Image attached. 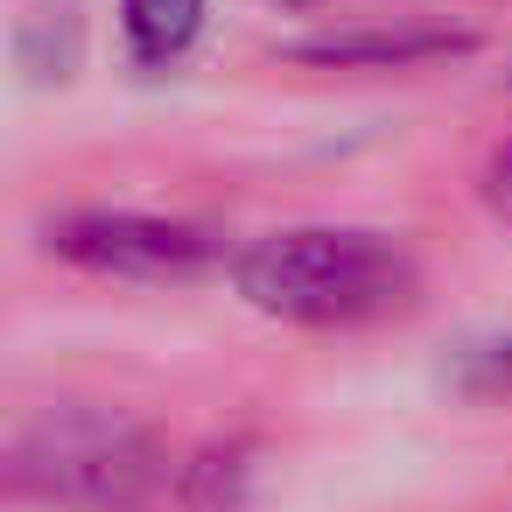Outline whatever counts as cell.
Segmentation results:
<instances>
[{
    "label": "cell",
    "mask_w": 512,
    "mask_h": 512,
    "mask_svg": "<svg viewBox=\"0 0 512 512\" xmlns=\"http://www.w3.org/2000/svg\"><path fill=\"white\" fill-rule=\"evenodd\" d=\"M232 288L302 330H365L386 316H407L421 302V260L393 232L365 225H295L267 232L232 260Z\"/></svg>",
    "instance_id": "cell-1"
},
{
    "label": "cell",
    "mask_w": 512,
    "mask_h": 512,
    "mask_svg": "<svg viewBox=\"0 0 512 512\" xmlns=\"http://www.w3.org/2000/svg\"><path fill=\"white\" fill-rule=\"evenodd\" d=\"M162 477V442L106 407H50L8 442V491L50 512H141Z\"/></svg>",
    "instance_id": "cell-2"
},
{
    "label": "cell",
    "mask_w": 512,
    "mask_h": 512,
    "mask_svg": "<svg viewBox=\"0 0 512 512\" xmlns=\"http://www.w3.org/2000/svg\"><path fill=\"white\" fill-rule=\"evenodd\" d=\"M43 246L106 281H190L218 260V239L204 225L148 211H71L43 232Z\"/></svg>",
    "instance_id": "cell-3"
},
{
    "label": "cell",
    "mask_w": 512,
    "mask_h": 512,
    "mask_svg": "<svg viewBox=\"0 0 512 512\" xmlns=\"http://www.w3.org/2000/svg\"><path fill=\"white\" fill-rule=\"evenodd\" d=\"M477 36L470 29H435V22H393V29H330V36H302L281 57L288 64H316V71H428L449 57H470Z\"/></svg>",
    "instance_id": "cell-4"
},
{
    "label": "cell",
    "mask_w": 512,
    "mask_h": 512,
    "mask_svg": "<svg viewBox=\"0 0 512 512\" xmlns=\"http://www.w3.org/2000/svg\"><path fill=\"white\" fill-rule=\"evenodd\" d=\"M120 29H127L134 64L162 71V64H176V57L197 43V29H204V0H120Z\"/></svg>",
    "instance_id": "cell-5"
},
{
    "label": "cell",
    "mask_w": 512,
    "mask_h": 512,
    "mask_svg": "<svg viewBox=\"0 0 512 512\" xmlns=\"http://www.w3.org/2000/svg\"><path fill=\"white\" fill-rule=\"evenodd\" d=\"M456 386H463L470 400H505V407H512V330L491 337V344H477V351L456 365Z\"/></svg>",
    "instance_id": "cell-6"
},
{
    "label": "cell",
    "mask_w": 512,
    "mask_h": 512,
    "mask_svg": "<svg viewBox=\"0 0 512 512\" xmlns=\"http://www.w3.org/2000/svg\"><path fill=\"white\" fill-rule=\"evenodd\" d=\"M477 204H484L498 225H512V134H498V141L484 148V162H477Z\"/></svg>",
    "instance_id": "cell-7"
},
{
    "label": "cell",
    "mask_w": 512,
    "mask_h": 512,
    "mask_svg": "<svg viewBox=\"0 0 512 512\" xmlns=\"http://www.w3.org/2000/svg\"><path fill=\"white\" fill-rule=\"evenodd\" d=\"M505 85H512V78H505Z\"/></svg>",
    "instance_id": "cell-8"
}]
</instances>
